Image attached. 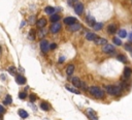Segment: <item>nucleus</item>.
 I'll list each match as a JSON object with an SVG mask.
<instances>
[{
	"instance_id": "obj_1",
	"label": "nucleus",
	"mask_w": 132,
	"mask_h": 120,
	"mask_svg": "<svg viewBox=\"0 0 132 120\" xmlns=\"http://www.w3.org/2000/svg\"><path fill=\"white\" fill-rule=\"evenodd\" d=\"M122 89L123 88L120 85H105L104 90L106 93H108L109 95H121L122 94Z\"/></svg>"
},
{
	"instance_id": "obj_2",
	"label": "nucleus",
	"mask_w": 132,
	"mask_h": 120,
	"mask_svg": "<svg viewBox=\"0 0 132 120\" xmlns=\"http://www.w3.org/2000/svg\"><path fill=\"white\" fill-rule=\"evenodd\" d=\"M89 92L92 96H94L95 98H98V99H101L104 97V91H103L101 88L97 87V86H92L89 88Z\"/></svg>"
},
{
	"instance_id": "obj_3",
	"label": "nucleus",
	"mask_w": 132,
	"mask_h": 120,
	"mask_svg": "<svg viewBox=\"0 0 132 120\" xmlns=\"http://www.w3.org/2000/svg\"><path fill=\"white\" fill-rule=\"evenodd\" d=\"M39 47H40L41 52L43 53H47L50 50V44L47 39H41L40 42H39Z\"/></svg>"
},
{
	"instance_id": "obj_4",
	"label": "nucleus",
	"mask_w": 132,
	"mask_h": 120,
	"mask_svg": "<svg viewBox=\"0 0 132 120\" xmlns=\"http://www.w3.org/2000/svg\"><path fill=\"white\" fill-rule=\"evenodd\" d=\"M102 52L105 53V54H114L116 52V49L113 45H109V44H106L102 47Z\"/></svg>"
},
{
	"instance_id": "obj_5",
	"label": "nucleus",
	"mask_w": 132,
	"mask_h": 120,
	"mask_svg": "<svg viewBox=\"0 0 132 120\" xmlns=\"http://www.w3.org/2000/svg\"><path fill=\"white\" fill-rule=\"evenodd\" d=\"M73 7H74V11H75L77 15L81 16L84 13V4L82 3V2H77Z\"/></svg>"
},
{
	"instance_id": "obj_6",
	"label": "nucleus",
	"mask_w": 132,
	"mask_h": 120,
	"mask_svg": "<svg viewBox=\"0 0 132 120\" xmlns=\"http://www.w3.org/2000/svg\"><path fill=\"white\" fill-rule=\"evenodd\" d=\"M61 29V24L59 22H56V23H53V25L50 27V30L52 33H58Z\"/></svg>"
},
{
	"instance_id": "obj_7",
	"label": "nucleus",
	"mask_w": 132,
	"mask_h": 120,
	"mask_svg": "<svg viewBox=\"0 0 132 120\" xmlns=\"http://www.w3.org/2000/svg\"><path fill=\"white\" fill-rule=\"evenodd\" d=\"M132 76V69L130 67H125L124 71H123V77H124V80H128L130 79V77Z\"/></svg>"
},
{
	"instance_id": "obj_8",
	"label": "nucleus",
	"mask_w": 132,
	"mask_h": 120,
	"mask_svg": "<svg viewBox=\"0 0 132 120\" xmlns=\"http://www.w3.org/2000/svg\"><path fill=\"white\" fill-rule=\"evenodd\" d=\"M87 114H88V116L90 117V119L91 120H98V116L96 112L93 110V109H88V111H87Z\"/></svg>"
},
{
	"instance_id": "obj_9",
	"label": "nucleus",
	"mask_w": 132,
	"mask_h": 120,
	"mask_svg": "<svg viewBox=\"0 0 132 120\" xmlns=\"http://www.w3.org/2000/svg\"><path fill=\"white\" fill-rule=\"evenodd\" d=\"M64 23L66 25H68V26H70V25L77 23V19L74 17H66V18H64Z\"/></svg>"
},
{
	"instance_id": "obj_10",
	"label": "nucleus",
	"mask_w": 132,
	"mask_h": 120,
	"mask_svg": "<svg viewBox=\"0 0 132 120\" xmlns=\"http://www.w3.org/2000/svg\"><path fill=\"white\" fill-rule=\"evenodd\" d=\"M71 82H72V85H73L74 87H83V83H82V81H81L80 79L77 78V77H73L72 78V80H71Z\"/></svg>"
},
{
	"instance_id": "obj_11",
	"label": "nucleus",
	"mask_w": 132,
	"mask_h": 120,
	"mask_svg": "<svg viewBox=\"0 0 132 120\" xmlns=\"http://www.w3.org/2000/svg\"><path fill=\"white\" fill-rule=\"evenodd\" d=\"M47 20L44 19V18H40L38 20L37 22H36V25H37V27L39 28V29H41V28H44L47 26Z\"/></svg>"
},
{
	"instance_id": "obj_12",
	"label": "nucleus",
	"mask_w": 132,
	"mask_h": 120,
	"mask_svg": "<svg viewBox=\"0 0 132 120\" xmlns=\"http://www.w3.org/2000/svg\"><path fill=\"white\" fill-rule=\"evenodd\" d=\"M74 64H68L66 66V74L67 76H71L74 73Z\"/></svg>"
},
{
	"instance_id": "obj_13",
	"label": "nucleus",
	"mask_w": 132,
	"mask_h": 120,
	"mask_svg": "<svg viewBox=\"0 0 132 120\" xmlns=\"http://www.w3.org/2000/svg\"><path fill=\"white\" fill-rule=\"evenodd\" d=\"M65 88H66V89L68 90V91H70L71 93H74V94H81V91H80V90H77V87H74V86L72 87V86H69V85H66Z\"/></svg>"
},
{
	"instance_id": "obj_14",
	"label": "nucleus",
	"mask_w": 132,
	"mask_h": 120,
	"mask_svg": "<svg viewBox=\"0 0 132 120\" xmlns=\"http://www.w3.org/2000/svg\"><path fill=\"white\" fill-rule=\"evenodd\" d=\"M16 81H17V83H18V84L23 85V84H25V83H26V78H25V77H23V76H21V75H18V76L16 77Z\"/></svg>"
},
{
	"instance_id": "obj_15",
	"label": "nucleus",
	"mask_w": 132,
	"mask_h": 120,
	"mask_svg": "<svg viewBox=\"0 0 132 120\" xmlns=\"http://www.w3.org/2000/svg\"><path fill=\"white\" fill-rule=\"evenodd\" d=\"M107 32L109 34H115L117 32V26L115 24H111L107 26Z\"/></svg>"
},
{
	"instance_id": "obj_16",
	"label": "nucleus",
	"mask_w": 132,
	"mask_h": 120,
	"mask_svg": "<svg viewBox=\"0 0 132 120\" xmlns=\"http://www.w3.org/2000/svg\"><path fill=\"white\" fill-rule=\"evenodd\" d=\"M86 38L88 39V41H95V39L97 38V35L95 33H93V32H87V34H86Z\"/></svg>"
},
{
	"instance_id": "obj_17",
	"label": "nucleus",
	"mask_w": 132,
	"mask_h": 120,
	"mask_svg": "<svg viewBox=\"0 0 132 120\" xmlns=\"http://www.w3.org/2000/svg\"><path fill=\"white\" fill-rule=\"evenodd\" d=\"M94 42H95V44H96V45H103V46H104V45H106V44H108L107 41H106L105 38H101V37H99V38L97 37Z\"/></svg>"
},
{
	"instance_id": "obj_18",
	"label": "nucleus",
	"mask_w": 132,
	"mask_h": 120,
	"mask_svg": "<svg viewBox=\"0 0 132 120\" xmlns=\"http://www.w3.org/2000/svg\"><path fill=\"white\" fill-rule=\"evenodd\" d=\"M81 24H78V23H75V24H72V25H70V27H69V30L70 31H77V30H80L81 29Z\"/></svg>"
},
{
	"instance_id": "obj_19",
	"label": "nucleus",
	"mask_w": 132,
	"mask_h": 120,
	"mask_svg": "<svg viewBox=\"0 0 132 120\" xmlns=\"http://www.w3.org/2000/svg\"><path fill=\"white\" fill-rule=\"evenodd\" d=\"M18 114H19V116L21 117V118H23V119L27 118V117L29 116V114H28V113L26 112V111L23 110V109H20V110H19V112H18Z\"/></svg>"
},
{
	"instance_id": "obj_20",
	"label": "nucleus",
	"mask_w": 132,
	"mask_h": 120,
	"mask_svg": "<svg viewBox=\"0 0 132 120\" xmlns=\"http://www.w3.org/2000/svg\"><path fill=\"white\" fill-rule=\"evenodd\" d=\"M118 35H119V37L121 38H125V37H127V31H126L125 29H120L119 31H118Z\"/></svg>"
},
{
	"instance_id": "obj_21",
	"label": "nucleus",
	"mask_w": 132,
	"mask_h": 120,
	"mask_svg": "<svg viewBox=\"0 0 132 120\" xmlns=\"http://www.w3.org/2000/svg\"><path fill=\"white\" fill-rule=\"evenodd\" d=\"M55 8L53 7V6H47L46 8H44V11H46V14H47V15H54V13H55Z\"/></svg>"
},
{
	"instance_id": "obj_22",
	"label": "nucleus",
	"mask_w": 132,
	"mask_h": 120,
	"mask_svg": "<svg viewBox=\"0 0 132 120\" xmlns=\"http://www.w3.org/2000/svg\"><path fill=\"white\" fill-rule=\"evenodd\" d=\"M87 23H88V25H89V26L93 27V26H94V24H95L96 22H95V19L93 18V17H90V16H88V18H87Z\"/></svg>"
},
{
	"instance_id": "obj_23",
	"label": "nucleus",
	"mask_w": 132,
	"mask_h": 120,
	"mask_svg": "<svg viewBox=\"0 0 132 120\" xmlns=\"http://www.w3.org/2000/svg\"><path fill=\"white\" fill-rule=\"evenodd\" d=\"M40 109L43 111H50V105L46 102H43L40 104Z\"/></svg>"
},
{
	"instance_id": "obj_24",
	"label": "nucleus",
	"mask_w": 132,
	"mask_h": 120,
	"mask_svg": "<svg viewBox=\"0 0 132 120\" xmlns=\"http://www.w3.org/2000/svg\"><path fill=\"white\" fill-rule=\"evenodd\" d=\"M117 59L119 60L120 62H123V63H126L127 62V57L125 55H123V54H120V55L117 56Z\"/></svg>"
},
{
	"instance_id": "obj_25",
	"label": "nucleus",
	"mask_w": 132,
	"mask_h": 120,
	"mask_svg": "<svg viewBox=\"0 0 132 120\" xmlns=\"http://www.w3.org/2000/svg\"><path fill=\"white\" fill-rule=\"evenodd\" d=\"M35 35H36V31L34 29H31L29 31V34H28V38L31 39V41H33V39L35 38Z\"/></svg>"
},
{
	"instance_id": "obj_26",
	"label": "nucleus",
	"mask_w": 132,
	"mask_h": 120,
	"mask_svg": "<svg viewBox=\"0 0 132 120\" xmlns=\"http://www.w3.org/2000/svg\"><path fill=\"white\" fill-rule=\"evenodd\" d=\"M4 105H10V104H12V102H13V98H12V96H10V95H8V94H7V95L6 96H5V98H4Z\"/></svg>"
},
{
	"instance_id": "obj_27",
	"label": "nucleus",
	"mask_w": 132,
	"mask_h": 120,
	"mask_svg": "<svg viewBox=\"0 0 132 120\" xmlns=\"http://www.w3.org/2000/svg\"><path fill=\"white\" fill-rule=\"evenodd\" d=\"M50 20L52 21L53 23H56V22H59V20H60V16L59 15H52L51 16V18H50Z\"/></svg>"
},
{
	"instance_id": "obj_28",
	"label": "nucleus",
	"mask_w": 132,
	"mask_h": 120,
	"mask_svg": "<svg viewBox=\"0 0 132 120\" xmlns=\"http://www.w3.org/2000/svg\"><path fill=\"white\" fill-rule=\"evenodd\" d=\"M102 27H103V24H102V23H95L94 26H93L94 30H96V31L101 30V29H102Z\"/></svg>"
},
{
	"instance_id": "obj_29",
	"label": "nucleus",
	"mask_w": 132,
	"mask_h": 120,
	"mask_svg": "<svg viewBox=\"0 0 132 120\" xmlns=\"http://www.w3.org/2000/svg\"><path fill=\"white\" fill-rule=\"evenodd\" d=\"M113 42L116 46H121V45H122V42H121V39L119 37H116V36L113 38Z\"/></svg>"
},
{
	"instance_id": "obj_30",
	"label": "nucleus",
	"mask_w": 132,
	"mask_h": 120,
	"mask_svg": "<svg viewBox=\"0 0 132 120\" xmlns=\"http://www.w3.org/2000/svg\"><path fill=\"white\" fill-rule=\"evenodd\" d=\"M46 34H47V30L44 29V28H41V29L39 30V32H38V36L39 37H43Z\"/></svg>"
},
{
	"instance_id": "obj_31",
	"label": "nucleus",
	"mask_w": 132,
	"mask_h": 120,
	"mask_svg": "<svg viewBox=\"0 0 132 120\" xmlns=\"http://www.w3.org/2000/svg\"><path fill=\"white\" fill-rule=\"evenodd\" d=\"M8 71H9V74H12V75H16L17 69H16L15 66H9L8 67Z\"/></svg>"
},
{
	"instance_id": "obj_32",
	"label": "nucleus",
	"mask_w": 132,
	"mask_h": 120,
	"mask_svg": "<svg viewBox=\"0 0 132 120\" xmlns=\"http://www.w3.org/2000/svg\"><path fill=\"white\" fill-rule=\"evenodd\" d=\"M19 97L21 98V99H25L27 97V94H26V92H20V94H19Z\"/></svg>"
},
{
	"instance_id": "obj_33",
	"label": "nucleus",
	"mask_w": 132,
	"mask_h": 120,
	"mask_svg": "<svg viewBox=\"0 0 132 120\" xmlns=\"http://www.w3.org/2000/svg\"><path fill=\"white\" fill-rule=\"evenodd\" d=\"M56 48H57V45H56L55 42H53V44L50 45V50H55Z\"/></svg>"
},
{
	"instance_id": "obj_34",
	"label": "nucleus",
	"mask_w": 132,
	"mask_h": 120,
	"mask_svg": "<svg viewBox=\"0 0 132 120\" xmlns=\"http://www.w3.org/2000/svg\"><path fill=\"white\" fill-rule=\"evenodd\" d=\"M29 23H30V24H34V23H35V17H34V16H32V17H30V20H29Z\"/></svg>"
},
{
	"instance_id": "obj_35",
	"label": "nucleus",
	"mask_w": 132,
	"mask_h": 120,
	"mask_svg": "<svg viewBox=\"0 0 132 120\" xmlns=\"http://www.w3.org/2000/svg\"><path fill=\"white\" fill-rule=\"evenodd\" d=\"M4 112H5V110H4L3 106H1V105H0V115H2V114H4Z\"/></svg>"
},
{
	"instance_id": "obj_36",
	"label": "nucleus",
	"mask_w": 132,
	"mask_h": 120,
	"mask_svg": "<svg viewBox=\"0 0 132 120\" xmlns=\"http://www.w3.org/2000/svg\"><path fill=\"white\" fill-rule=\"evenodd\" d=\"M30 101L31 102H35L36 101V96L34 95V94H31V95H30Z\"/></svg>"
},
{
	"instance_id": "obj_37",
	"label": "nucleus",
	"mask_w": 132,
	"mask_h": 120,
	"mask_svg": "<svg viewBox=\"0 0 132 120\" xmlns=\"http://www.w3.org/2000/svg\"><path fill=\"white\" fill-rule=\"evenodd\" d=\"M1 80H4V81H5V80H6V76L2 74V75H1Z\"/></svg>"
},
{
	"instance_id": "obj_38",
	"label": "nucleus",
	"mask_w": 132,
	"mask_h": 120,
	"mask_svg": "<svg viewBox=\"0 0 132 120\" xmlns=\"http://www.w3.org/2000/svg\"><path fill=\"white\" fill-rule=\"evenodd\" d=\"M64 59H65V58H64V57H61V58L59 59V62H60V63H62V62L64 61Z\"/></svg>"
},
{
	"instance_id": "obj_39",
	"label": "nucleus",
	"mask_w": 132,
	"mask_h": 120,
	"mask_svg": "<svg viewBox=\"0 0 132 120\" xmlns=\"http://www.w3.org/2000/svg\"><path fill=\"white\" fill-rule=\"evenodd\" d=\"M129 41L132 42V32H131V34H130V36H129Z\"/></svg>"
},
{
	"instance_id": "obj_40",
	"label": "nucleus",
	"mask_w": 132,
	"mask_h": 120,
	"mask_svg": "<svg viewBox=\"0 0 132 120\" xmlns=\"http://www.w3.org/2000/svg\"><path fill=\"white\" fill-rule=\"evenodd\" d=\"M25 24H26V23H25V22H22V24H21V27H23Z\"/></svg>"
},
{
	"instance_id": "obj_41",
	"label": "nucleus",
	"mask_w": 132,
	"mask_h": 120,
	"mask_svg": "<svg viewBox=\"0 0 132 120\" xmlns=\"http://www.w3.org/2000/svg\"><path fill=\"white\" fill-rule=\"evenodd\" d=\"M73 1H77V0H69V3H71V2H73Z\"/></svg>"
},
{
	"instance_id": "obj_42",
	"label": "nucleus",
	"mask_w": 132,
	"mask_h": 120,
	"mask_svg": "<svg viewBox=\"0 0 132 120\" xmlns=\"http://www.w3.org/2000/svg\"><path fill=\"white\" fill-rule=\"evenodd\" d=\"M1 52H2V49H1V47H0V54H1Z\"/></svg>"
},
{
	"instance_id": "obj_43",
	"label": "nucleus",
	"mask_w": 132,
	"mask_h": 120,
	"mask_svg": "<svg viewBox=\"0 0 132 120\" xmlns=\"http://www.w3.org/2000/svg\"><path fill=\"white\" fill-rule=\"evenodd\" d=\"M0 120H2V117H1V115H0Z\"/></svg>"
},
{
	"instance_id": "obj_44",
	"label": "nucleus",
	"mask_w": 132,
	"mask_h": 120,
	"mask_svg": "<svg viewBox=\"0 0 132 120\" xmlns=\"http://www.w3.org/2000/svg\"><path fill=\"white\" fill-rule=\"evenodd\" d=\"M131 56H132V51H131Z\"/></svg>"
}]
</instances>
